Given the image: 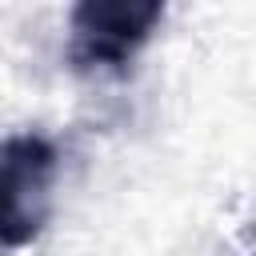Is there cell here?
Here are the masks:
<instances>
[{"instance_id":"cell-1","label":"cell","mask_w":256,"mask_h":256,"mask_svg":"<svg viewBox=\"0 0 256 256\" xmlns=\"http://www.w3.org/2000/svg\"><path fill=\"white\" fill-rule=\"evenodd\" d=\"M160 0H84L72 8V68H120L160 24Z\"/></svg>"},{"instance_id":"cell-2","label":"cell","mask_w":256,"mask_h":256,"mask_svg":"<svg viewBox=\"0 0 256 256\" xmlns=\"http://www.w3.org/2000/svg\"><path fill=\"white\" fill-rule=\"evenodd\" d=\"M0 164H4L0 236H4L8 248H20V244H32L40 236L44 220H48V184H52V172H56V148L36 132L8 136Z\"/></svg>"}]
</instances>
